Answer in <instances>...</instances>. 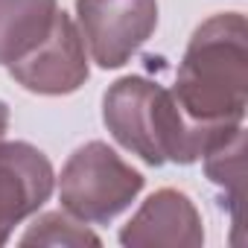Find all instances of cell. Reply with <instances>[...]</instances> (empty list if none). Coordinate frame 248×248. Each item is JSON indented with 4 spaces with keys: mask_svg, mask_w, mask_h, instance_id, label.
<instances>
[{
    "mask_svg": "<svg viewBox=\"0 0 248 248\" xmlns=\"http://www.w3.org/2000/svg\"><path fill=\"white\" fill-rule=\"evenodd\" d=\"M172 96L202 129L239 126L248 102V30L239 12L207 18L190 38Z\"/></svg>",
    "mask_w": 248,
    "mask_h": 248,
    "instance_id": "cell-1",
    "label": "cell"
},
{
    "mask_svg": "<svg viewBox=\"0 0 248 248\" xmlns=\"http://www.w3.org/2000/svg\"><path fill=\"white\" fill-rule=\"evenodd\" d=\"M102 123L123 149H129L149 167L196 164L219 138L236 129L228 126L210 132L196 126L178 108L172 91L146 76H123L105 91Z\"/></svg>",
    "mask_w": 248,
    "mask_h": 248,
    "instance_id": "cell-2",
    "label": "cell"
},
{
    "mask_svg": "<svg viewBox=\"0 0 248 248\" xmlns=\"http://www.w3.org/2000/svg\"><path fill=\"white\" fill-rule=\"evenodd\" d=\"M143 184L146 178L108 143L91 140L62 167L59 202L64 213L85 225H108L140 196Z\"/></svg>",
    "mask_w": 248,
    "mask_h": 248,
    "instance_id": "cell-3",
    "label": "cell"
},
{
    "mask_svg": "<svg viewBox=\"0 0 248 248\" xmlns=\"http://www.w3.org/2000/svg\"><path fill=\"white\" fill-rule=\"evenodd\" d=\"M76 27L88 56L102 70H114L152 38L158 0H76Z\"/></svg>",
    "mask_w": 248,
    "mask_h": 248,
    "instance_id": "cell-4",
    "label": "cell"
},
{
    "mask_svg": "<svg viewBox=\"0 0 248 248\" xmlns=\"http://www.w3.org/2000/svg\"><path fill=\"white\" fill-rule=\"evenodd\" d=\"M9 73L21 88L32 93L64 96L79 91L88 82L91 67H88V50L76 21L59 9L50 35L30 56L9 64Z\"/></svg>",
    "mask_w": 248,
    "mask_h": 248,
    "instance_id": "cell-5",
    "label": "cell"
},
{
    "mask_svg": "<svg viewBox=\"0 0 248 248\" xmlns=\"http://www.w3.org/2000/svg\"><path fill=\"white\" fill-rule=\"evenodd\" d=\"M56 172L50 158L27 140H0V245L15 225L30 219L53 196Z\"/></svg>",
    "mask_w": 248,
    "mask_h": 248,
    "instance_id": "cell-6",
    "label": "cell"
},
{
    "mask_svg": "<svg viewBox=\"0 0 248 248\" xmlns=\"http://www.w3.org/2000/svg\"><path fill=\"white\" fill-rule=\"evenodd\" d=\"M120 242L126 248H152V245L199 248L204 242L202 213L196 210L187 193L164 187L152 193L138 207V213L123 225Z\"/></svg>",
    "mask_w": 248,
    "mask_h": 248,
    "instance_id": "cell-7",
    "label": "cell"
},
{
    "mask_svg": "<svg viewBox=\"0 0 248 248\" xmlns=\"http://www.w3.org/2000/svg\"><path fill=\"white\" fill-rule=\"evenodd\" d=\"M59 0H0V64L30 56L53 30Z\"/></svg>",
    "mask_w": 248,
    "mask_h": 248,
    "instance_id": "cell-8",
    "label": "cell"
},
{
    "mask_svg": "<svg viewBox=\"0 0 248 248\" xmlns=\"http://www.w3.org/2000/svg\"><path fill=\"white\" fill-rule=\"evenodd\" d=\"M242 155H245V132L242 126H236L233 132H228L225 138H219L204 155V172L207 178L225 190L231 207H233V219L239 213V202H242Z\"/></svg>",
    "mask_w": 248,
    "mask_h": 248,
    "instance_id": "cell-9",
    "label": "cell"
},
{
    "mask_svg": "<svg viewBox=\"0 0 248 248\" xmlns=\"http://www.w3.org/2000/svg\"><path fill=\"white\" fill-rule=\"evenodd\" d=\"M21 245H53V248H82V245H99L102 239L79 219L70 213H44L38 216L24 236L18 239Z\"/></svg>",
    "mask_w": 248,
    "mask_h": 248,
    "instance_id": "cell-10",
    "label": "cell"
},
{
    "mask_svg": "<svg viewBox=\"0 0 248 248\" xmlns=\"http://www.w3.org/2000/svg\"><path fill=\"white\" fill-rule=\"evenodd\" d=\"M6 132H9V105L0 99V140H6Z\"/></svg>",
    "mask_w": 248,
    "mask_h": 248,
    "instance_id": "cell-11",
    "label": "cell"
}]
</instances>
